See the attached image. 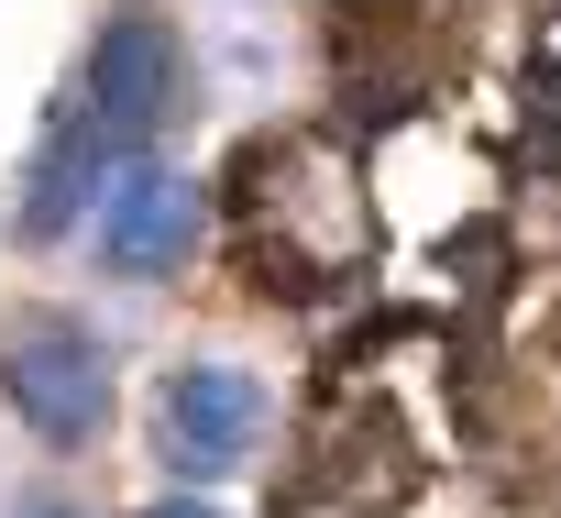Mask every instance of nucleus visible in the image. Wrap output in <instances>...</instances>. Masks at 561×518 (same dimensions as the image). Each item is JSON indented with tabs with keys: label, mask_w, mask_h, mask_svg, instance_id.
Here are the masks:
<instances>
[{
	"label": "nucleus",
	"mask_w": 561,
	"mask_h": 518,
	"mask_svg": "<svg viewBox=\"0 0 561 518\" xmlns=\"http://www.w3.org/2000/svg\"><path fill=\"white\" fill-rule=\"evenodd\" d=\"M0 397H12L45 441H100V419H111V353H100V331L67 320V309L12 320V331H0Z\"/></svg>",
	"instance_id": "obj_1"
},
{
	"label": "nucleus",
	"mask_w": 561,
	"mask_h": 518,
	"mask_svg": "<svg viewBox=\"0 0 561 518\" xmlns=\"http://www.w3.org/2000/svg\"><path fill=\"white\" fill-rule=\"evenodd\" d=\"M187 243H198V177H176V166H122L111 199H100L111 277H165V266H187Z\"/></svg>",
	"instance_id": "obj_4"
},
{
	"label": "nucleus",
	"mask_w": 561,
	"mask_h": 518,
	"mask_svg": "<svg viewBox=\"0 0 561 518\" xmlns=\"http://www.w3.org/2000/svg\"><path fill=\"white\" fill-rule=\"evenodd\" d=\"M253 430H264V386L231 375V364H176L165 397H154V441H165V463L187 485H220L253 452Z\"/></svg>",
	"instance_id": "obj_3"
},
{
	"label": "nucleus",
	"mask_w": 561,
	"mask_h": 518,
	"mask_svg": "<svg viewBox=\"0 0 561 518\" xmlns=\"http://www.w3.org/2000/svg\"><path fill=\"white\" fill-rule=\"evenodd\" d=\"M100 177H111V144H100V122L89 111H67L56 133H45V155H34V199H23V243H56L89 199H100Z\"/></svg>",
	"instance_id": "obj_5"
},
{
	"label": "nucleus",
	"mask_w": 561,
	"mask_h": 518,
	"mask_svg": "<svg viewBox=\"0 0 561 518\" xmlns=\"http://www.w3.org/2000/svg\"><path fill=\"white\" fill-rule=\"evenodd\" d=\"M176 100H187V45L154 23V12H122V23H100V45H89V122H100V144L111 155H144L165 122H176Z\"/></svg>",
	"instance_id": "obj_2"
},
{
	"label": "nucleus",
	"mask_w": 561,
	"mask_h": 518,
	"mask_svg": "<svg viewBox=\"0 0 561 518\" xmlns=\"http://www.w3.org/2000/svg\"><path fill=\"white\" fill-rule=\"evenodd\" d=\"M154 518H220V507H198V496H165V507H154Z\"/></svg>",
	"instance_id": "obj_6"
},
{
	"label": "nucleus",
	"mask_w": 561,
	"mask_h": 518,
	"mask_svg": "<svg viewBox=\"0 0 561 518\" xmlns=\"http://www.w3.org/2000/svg\"><path fill=\"white\" fill-rule=\"evenodd\" d=\"M12 518H78V507H56V496H23V507H12Z\"/></svg>",
	"instance_id": "obj_7"
}]
</instances>
